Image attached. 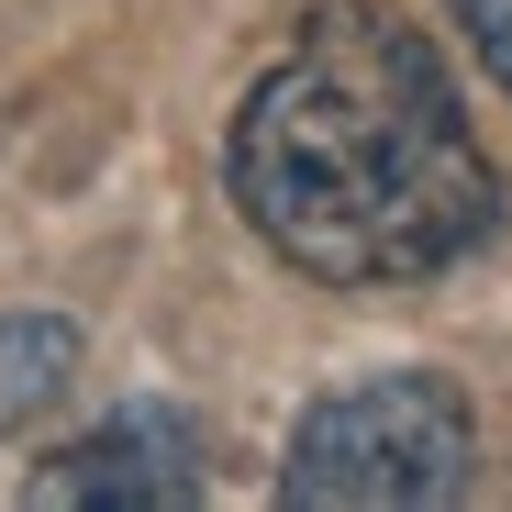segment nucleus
I'll use <instances>...</instances> for the list:
<instances>
[{
    "label": "nucleus",
    "mask_w": 512,
    "mask_h": 512,
    "mask_svg": "<svg viewBox=\"0 0 512 512\" xmlns=\"http://www.w3.org/2000/svg\"><path fill=\"white\" fill-rule=\"evenodd\" d=\"M223 179L268 256L323 290H412L501 223V167L446 56L379 0H323L256 67Z\"/></svg>",
    "instance_id": "obj_1"
},
{
    "label": "nucleus",
    "mask_w": 512,
    "mask_h": 512,
    "mask_svg": "<svg viewBox=\"0 0 512 512\" xmlns=\"http://www.w3.org/2000/svg\"><path fill=\"white\" fill-rule=\"evenodd\" d=\"M23 501L34 512H78V501H90V512H179V501H201V446H190L179 412L134 401V412L90 423L78 446H56L23 479Z\"/></svg>",
    "instance_id": "obj_3"
},
{
    "label": "nucleus",
    "mask_w": 512,
    "mask_h": 512,
    "mask_svg": "<svg viewBox=\"0 0 512 512\" xmlns=\"http://www.w3.org/2000/svg\"><path fill=\"white\" fill-rule=\"evenodd\" d=\"M67 379H78V323H56V312H0V435L34 423L45 401H67Z\"/></svg>",
    "instance_id": "obj_4"
},
{
    "label": "nucleus",
    "mask_w": 512,
    "mask_h": 512,
    "mask_svg": "<svg viewBox=\"0 0 512 512\" xmlns=\"http://www.w3.org/2000/svg\"><path fill=\"white\" fill-rule=\"evenodd\" d=\"M446 12H457V34L479 45V67L512 90V0H446Z\"/></svg>",
    "instance_id": "obj_5"
},
{
    "label": "nucleus",
    "mask_w": 512,
    "mask_h": 512,
    "mask_svg": "<svg viewBox=\"0 0 512 512\" xmlns=\"http://www.w3.org/2000/svg\"><path fill=\"white\" fill-rule=\"evenodd\" d=\"M479 468V412L446 368H390L357 390H323L290 423L279 457V501L301 512H423L457 501Z\"/></svg>",
    "instance_id": "obj_2"
}]
</instances>
